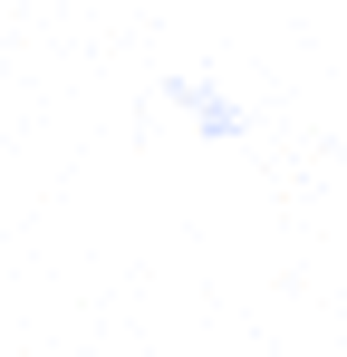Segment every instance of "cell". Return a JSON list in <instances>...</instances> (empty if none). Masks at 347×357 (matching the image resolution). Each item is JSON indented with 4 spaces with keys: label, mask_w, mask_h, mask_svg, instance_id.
Instances as JSON below:
<instances>
[{
    "label": "cell",
    "mask_w": 347,
    "mask_h": 357,
    "mask_svg": "<svg viewBox=\"0 0 347 357\" xmlns=\"http://www.w3.org/2000/svg\"><path fill=\"white\" fill-rule=\"evenodd\" d=\"M155 107H164V116H183L203 145H241V135H251V97H241V87H222V77H193V68L155 87Z\"/></svg>",
    "instance_id": "6da1fadb"
}]
</instances>
